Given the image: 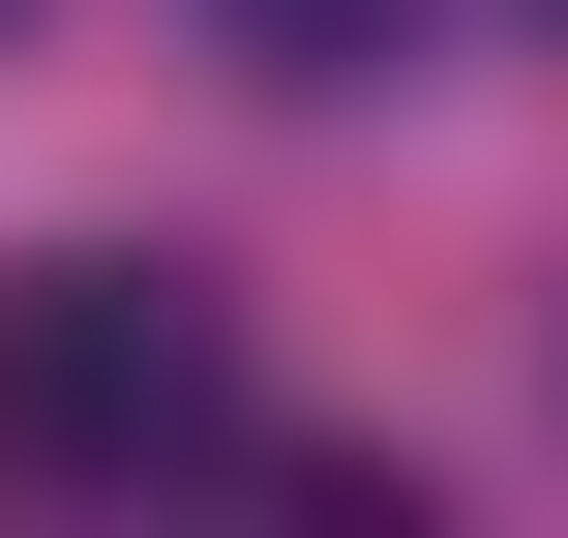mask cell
Returning a JSON list of instances; mask_svg holds the SVG:
<instances>
[{
	"label": "cell",
	"instance_id": "cell-1",
	"mask_svg": "<svg viewBox=\"0 0 568 538\" xmlns=\"http://www.w3.org/2000/svg\"><path fill=\"white\" fill-rule=\"evenodd\" d=\"M150 479H240V329H210V270H150V240L0 270V509H150Z\"/></svg>",
	"mask_w": 568,
	"mask_h": 538
},
{
	"label": "cell",
	"instance_id": "cell-2",
	"mask_svg": "<svg viewBox=\"0 0 568 538\" xmlns=\"http://www.w3.org/2000/svg\"><path fill=\"white\" fill-rule=\"evenodd\" d=\"M210 30H240L270 90H389V60H419V0H210Z\"/></svg>",
	"mask_w": 568,
	"mask_h": 538
}]
</instances>
